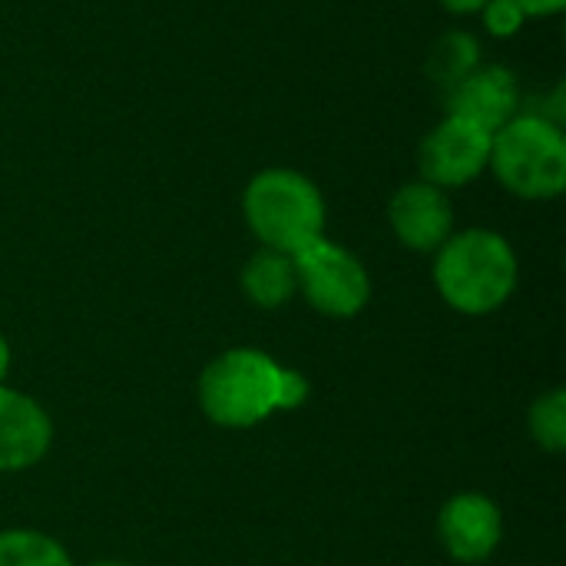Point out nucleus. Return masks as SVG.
Wrapping results in <instances>:
<instances>
[{
	"mask_svg": "<svg viewBox=\"0 0 566 566\" xmlns=\"http://www.w3.org/2000/svg\"><path fill=\"white\" fill-rule=\"evenodd\" d=\"M308 398V378L279 365L262 348H226L216 355L199 381L196 401L206 421L229 431H245L269 421L275 411L302 408Z\"/></svg>",
	"mask_w": 566,
	"mask_h": 566,
	"instance_id": "f257e3e1",
	"label": "nucleus"
},
{
	"mask_svg": "<svg viewBox=\"0 0 566 566\" xmlns=\"http://www.w3.org/2000/svg\"><path fill=\"white\" fill-rule=\"evenodd\" d=\"M434 289L448 308L481 318L501 312L521 282L514 245L494 229H461L434 252Z\"/></svg>",
	"mask_w": 566,
	"mask_h": 566,
	"instance_id": "f03ea898",
	"label": "nucleus"
},
{
	"mask_svg": "<svg viewBox=\"0 0 566 566\" xmlns=\"http://www.w3.org/2000/svg\"><path fill=\"white\" fill-rule=\"evenodd\" d=\"M242 216L262 249L302 252L325 235L328 209L322 189L295 169H262L242 192Z\"/></svg>",
	"mask_w": 566,
	"mask_h": 566,
	"instance_id": "7ed1b4c3",
	"label": "nucleus"
},
{
	"mask_svg": "<svg viewBox=\"0 0 566 566\" xmlns=\"http://www.w3.org/2000/svg\"><path fill=\"white\" fill-rule=\"evenodd\" d=\"M488 169L517 199H557L566 189L564 129L544 116H514L491 136Z\"/></svg>",
	"mask_w": 566,
	"mask_h": 566,
	"instance_id": "20e7f679",
	"label": "nucleus"
},
{
	"mask_svg": "<svg viewBox=\"0 0 566 566\" xmlns=\"http://www.w3.org/2000/svg\"><path fill=\"white\" fill-rule=\"evenodd\" d=\"M295 259L302 298L325 318H355L371 302V275L365 262L328 235L315 239Z\"/></svg>",
	"mask_w": 566,
	"mask_h": 566,
	"instance_id": "39448f33",
	"label": "nucleus"
},
{
	"mask_svg": "<svg viewBox=\"0 0 566 566\" xmlns=\"http://www.w3.org/2000/svg\"><path fill=\"white\" fill-rule=\"evenodd\" d=\"M491 136L484 126L448 113L418 149L421 179L438 189H461L471 186L491 166Z\"/></svg>",
	"mask_w": 566,
	"mask_h": 566,
	"instance_id": "423d86ee",
	"label": "nucleus"
},
{
	"mask_svg": "<svg viewBox=\"0 0 566 566\" xmlns=\"http://www.w3.org/2000/svg\"><path fill=\"white\" fill-rule=\"evenodd\" d=\"M434 531L454 564H488L504 541V514L494 497L481 491H458L441 504Z\"/></svg>",
	"mask_w": 566,
	"mask_h": 566,
	"instance_id": "0eeeda50",
	"label": "nucleus"
},
{
	"mask_svg": "<svg viewBox=\"0 0 566 566\" xmlns=\"http://www.w3.org/2000/svg\"><path fill=\"white\" fill-rule=\"evenodd\" d=\"M388 222L405 249L434 255L454 235V206L444 189L418 179V182H405L391 196Z\"/></svg>",
	"mask_w": 566,
	"mask_h": 566,
	"instance_id": "6e6552de",
	"label": "nucleus"
},
{
	"mask_svg": "<svg viewBox=\"0 0 566 566\" xmlns=\"http://www.w3.org/2000/svg\"><path fill=\"white\" fill-rule=\"evenodd\" d=\"M53 448V421L46 408L17 391L0 385V474H20L36 468Z\"/></svg>",
	"mask_w": 566,
	"mask_h": 566,
	"instance_id": "1a4fd4ad",
	"label": "nucleus"
},
{
	"mask_svg": "<svg viewBox=\"0 0 566 566\" xmlns=\"http://www.w3.org/2000/svg\"><path fill=\"white\" fill-rule=\"evenodd\" d=\"M448 99H451L448 113L464 116V119L484 126L488 133H497L504 123H511L517 116L521 90L507 66L488 63V66H474L458 86H451Z\"/></svg>",
	"mask_w": 566,
	"mask_h": 566,
	"instance_id": "9d476101",
	"label": "nucleus"
},
{
	"mask_svg": "<svg viewBox=\"0 0 566 566\" xmlns=\"http://www.w3.org/2000/svg\"><path fill=\"white\" fill-rule=\"evenodd\" d=\"M239 289L242 295L262 308V312H279L298 295V275H295V259L275 249H259L249 255V262L239 272Z\"/></svg>",
	"mask_w": 566,
	"mask_h": 566,
	"instance_id": "9b49d317",
	"label": "nucleus"
},
{
	"mask_svg": "<svg viewBox=\"0 0 566 566\" xmlns=\"http://www.w3.org/2000/svg\"><path fill=\"white\" fill-rule=\"evenodd\" d=\"M0 566H76L70 551L33 527L0 531Z\"/></svg>",
	"mask_w": 566,
	"mask_h": 566,
	"instance_id": "f8f14e48",
	"label": "nucleus"
},
{
	"mask_svg": "<svg viewBox=\"0 0 566 566\" xmlns=\"http://www.w3.org/2000/svg\"><path fill=\"white\" fill-rule=\"evenodd\" d=\"M527 431L531 441L544 454H564L566 451V391L551 388L531 401L527 411Z\"/></svg>",
	"mask_w": 566,
	"mask_h": 566,
	"instance_id": "ddd939ff",
	"label": "nucleus"
},
{
	"mask_svg": "<svg viewBox=\"0 0 566 566\" xmlns=\"http://www.w3.org/2000/svg\"><path fill=\"white\" fill-rule=\"evenodd\" d=\"M431 80L441 86H458L478 66V40L471 33H444L431 50Z\"/></svg>",
	"mask_w": 566,
	"mask_h": 566,
	"instance_id": "4468645a",
	"label": "nucleus"
},
{
	"mask_svg": "<svg viewBox=\"0 0 566 566\" xmlns=\"http://www.w3.org/2000/svg\"><path fill=\"white\" fill-rule=\"evenodd\" d=\"M481 17H484V27H488L491 36H514L527 23L524 10L514 0H488L481 7Z\"/></svg>",
	"mask_w": 566,
	"mask_h": 566,
	"instance_id": "2eb2a0df",
	"label": "nucleus"
},
{
	"mask_svg": "<svg viewBox=\"0 0 566 566\" xmlns=\"http://www.w3.org/2000/svg\"><path fill=\"white\" fill-rule=\"evenodd\" d=\"M514 3L524 10V17H554L566 7V0H514Z\"/></svg>",
	"mask_w": 566,
	"mask_h": 566,
	"instance_id": "dca6fc26",
	"label": "nucleus"
},
{
	"mask_svg": "<svg viewBox=\"0 0 566 566\" xmlns=\"http://www.w3.org/2000/svg\"><path fill=\"white\" fill-rule=\"evenodd\" d=\"M441 7H448L451 13H481V7L488 0H438Z\"/></svg>",
	"mask_w": 566,
	"mask_h": 566,
	"instance_id": "f3484780",
	"label": "nucleus"
},
{
	"mask_svg": "<svg viewBox=\"0 0 566 566\" xmlns=\"http://www.w3.org/2000/svg\"><path fill=\"white\" fill-rule=\"evenodd\" d=\"M10 365H13V348L7 342V335L0 332V385H7V375H10Z\"/></svg>",
	"mask_w": 566,
	"mask_h": 566,
	"instance_id": "a211bd4d",
	"label": "nucleus"
},
{
	"mask_svg": "<svg viewBox=\"0 0 566 566\" xmlns=\"http://www.w3.org/2000/svg\"><path fill=\"white\" fill-rule=\"evenodd\" d=\"M86 566H133V564H126V560H93V564H86Z\"/></svg>",
	"mask_w": 566,
	"mask_h": 566,
	"instance_id": "6ab92c4d",
	"label": "nucleus"
}]
</instances>
